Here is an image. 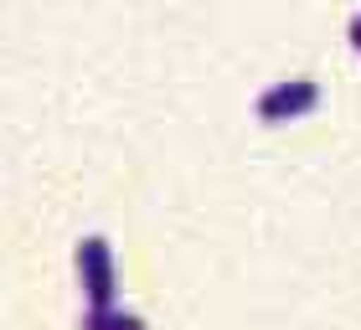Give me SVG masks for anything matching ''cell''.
Masks as SVG:
<instances>
[{
  "label": "cell",
  "instance_id": "277c9868",
  "mask_svg": "<svg viewBox=\"0 0 361 330\" xmlns=\"http://www.w3.org/2000/svg\"><path fill=\"white\" fill-rule=\"evenodd\" d=\"M351 31H356V42H361V16H356V21H351Z\"/></svg>",
  "mask_w": 361,
  "mask_h": 330
},
{
  "label": "cell",
  "instance_id": "6da1fadb",
  "mask_svg": "<svg viewBox=\"0 0 361 330\" xmlns=\"http://www.w3.org/2000/svg\"><path fill=\"white\" fill-rule=\"evenodd\" d=\"M78 263H83V269H88V279H93V294H98V300H104V294H109V258H104V243H98V238H88L83 248H78Z\"/></svg>",
  "mask_w": 361,
  "mask_h": 330
},
{
  "label": "cell",
  "instance_id": "7a4b0ae2",
  "mask_svg": "<svg viewBox=\"0 0 361 330\" xmlns=\"http://www.w3.org/2000/svg\"><path fill=\"white\" fill-rule=\"evenodd\" d=\"M310 78H294V88H274V93H264V109H279V104H310Z\"/></svg>",
  "mask_w": 361,
  "mask_h": 330
},
{
  "label": "cell",
  "instance_id": "3957f363",
  "mask_svg": "<svg viewBox=\"0 0 361 330\" xmlns=\"http://www.w3.org/2000/svg\"><path fill=\"white\" fill-rule=\"evenodd\" d=\"M88 330H140V320L135 315H119V310H93Z\"/></svg>",
  "mask_w": 361,
  "mask_h": 330
}]
</instances>
